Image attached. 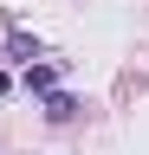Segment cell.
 Returning <instances> with one entry per match:
<instances>
[{"mask_svg":"<svg viewBox=\"0 0 149 155\" xmlns=\"http://www.w3.org/2000/svg\"><path fill=\"white\" fill-rule=\"evenodd\" d=\"M7 58H20V65H32V58H46V45L32 32H7Z\"/></svg>","mask_w":149,"mask_h":155,"instance_id":"7a4b0ae2","label":"cell"},{"mask_svg":"<svg viewBox=\"0 0 149 155\" xmlns=\"http://www.w3.org/2000/svg\"><path fill=\"white\" fill-rule=\"evenodd\" d=\"M71 116H78V97H71V91H52L46 97V123H71Z\"/></svg>","mask_w":149,"mask_h":155,"instance_id":"3957f363","label":"cell"},{"mask_svg":"<svg viewBox=\"0 0 149 155\" xmlns=\"http://www.w3.org/2000/svg\"><path fill=\"white\" fill-rule=\"evenodd\" d=\"M59 78H65V58H52V65H26L20 84H26V91H39V97H52V91H59Z\"/></svg>","mask_w":149,"mask_h":155,"instance_id":"6da1fadb","label":"cell"}]
</instances>
